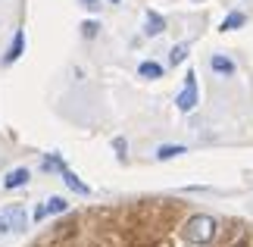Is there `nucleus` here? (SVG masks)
Returning a JSON list of instances; mask_svg holds the SVG:
<instances>
[{
    "instance_id": "1",
    "label": "nucleus",
    "mask_w": 253,
    "mask_h": 247,
    "mask_svg": "<svg viewBox=\"0 0 253 247\" xmlns=\"http://www.w3.org/2000/svg\"><path fill=\"white\" fill-rule=\"evenodd\" d=\"M212 238H216V219L207 216V213L191 216L188 225H184V241H191V244H210Z\"/></svg>"
},
{
    "instance_id": "2",
    "label": "nucleus",
    "mask_w": 253,
    "mask_h": 247,
    "mask_svg": "<svg viewBox=\"0 0 253 247\" xmlns=\"http://www.w3.org/2000/svg\"><path fill=\"white\" fill-rule=\"evenodd\" d=\"M197 100H200V97H197V75L188 69V75H184V91L175 97V103H178L181 113H191L194 106H197Z\"/></svg>"
},
{
    "instance_id": "3",
    "label": "nucleus",
    "mask_w": 253,
    "mask_h": 247,
    "mask_svg": "<svg viewBox=\"0 0 253 247\" xmlns=\"http://www.w3.org/2000/svg\"><path fill=\"white\" fill-rule=\"evenodd\" d=\"M0 216L6 219L9 232H16V235L28 229V213H25V206H22V203H9V206H3V210H0Z\"/></svg>"
},
{
    "instance_id": "4",
    "label": "nucleus",
    "mask_w": 253,
    "mask_h": 247,
    "mask_svg": "<svg viewBox=\"0 0 253 247\" xmlns=\"http://www.w3.org/2000/svg\"><path fill=\"white\" fill-rule=\"evenodd\" d=\"M69 210V203H66V197H50L44 206H38L35 210V219L41 222V219H47V216H56V213H66Z\"/></svg>"
},
{
    "instance_id": "5",
    "label": "nucleus",
    "mask_w": 253,
    "mask_h": 247,
    "mask_svg": "<svg viewBox=\"0 0 253 247\" xmlns=\"http://www.w3.org/2000/svg\"><path fill=\"white\" fill-rule=\"evenodd\" d=\"M210 69H212L216 75H222V78H231V75L238 72V66L231 63L225 53H212V56H210Z\"/></svg>"
},
{
    "instance_id": "6",
    "label": "nucleus",
    "mask_w": 253,
    "mask_h": 247,
    "mask_svg": "<svg viewBox=\"0 0 253 247\" xmlns=\"http://www.w3.org/2000/svg\"><path fill=\"white\" fill-rule=\"evenodd\" d=\"M166 32V19H163L160 13H153V9H147V16H144V35L147 38H157Z\"/></svg>"
},
{
    "instance_id": "7",
    "label": "nucleus",
    "mask_w": 253,
    "mask_h": 247,
    "mask_svg": "<svg viewBox=\"0 0 253 247\" xmlns=\"http://www.w3.org/2000/svg\"><path fill=\"white\" fill-rule=\"evenodd\" d=\"M247 22V16L244 13H241V9H231V13L225 16V19H222V25H219V32H238V28L241 25H244Z\"/></svg>"
},
{
    "instance_id": "8",
    "label": "nucleus",
    "mask_w": 253,
    "mask_h": 247,
    "mask_svg": "<svg viewBox=\"0 0 253 247\" xmlns=\"http://www.w3.org/2000/svg\"><path fill=\"white\" fill-rule=\"evenodd\" d=\"M60 175H63V182L69 185L75 194H82V197H87V194H91V188H87V185H84V182H82V179H79V175H75L72 169H63Z\"/></svg>"
},
{
    "instance_id": "9",
    "label": "nucleus",
    "mask_w": 253,
    "mask_h": 247,
    "mask_svg": "<svg viewBox=\"0 0 253 247\" xmlns=\"http://www.w3.org/2000/svg\"><path fill=\"white\" fill-rule=\"evenodd\" d=\"M22 50H25V32H16L13 44H9V50H6V56H3V63H16L19 56H22Z\"/></svg>"
},
{
    "instance_id": "10",
    "label": "nucleus",
    "mask_w": 253,
    "mask_h": 247,
    "mask_svg": "<svg viewBox=\"0 0 253 247\" xmlns=\"http://www.w3.org/2000/svg\"><path fill=\"white\" fill-rule=\"evenodd\" d=\"M28 179H32V175H28V169H25V166H19V169H13V172L3 179V188H9V191H13V188H22Z\"/></svg>"
},
{
    "instance_id": "11",
    "label": "nucleus",
    "mask_w": 253,
    "mask_h": 247,
    "mask_svg": "<svg viewBox=\"0 0 253 247\" xmlns=\"http://www.w3.org/2000/svg\"><path fill=\"white\" fill-rule=\"evenodd\" d=\"M188 153V147L184 144H160L157 147V160H175V156Z\"/></svg>"
},
{
    "instance_id": "12",
    "label": "nucleus",
    "mask_w": 253,
    "mask_h": 247,
    "mask_svg": "<svg viewBox=\"0 0 253 247\" xmlns=\"http://www.w3.org/2000/svg\"><path fill=\"white\" fill-rule=\"evenodd\" d=\"M138 75H141V78H163V66L153 63V60H144V63L138 66Z\"/></svg>"
},
{
    "instance_id": "13",
    "label": "nucleus",
    "mask_w": 253,
    "mask_h": 247,
    "mask_svg": "<svg viewBox=\"0 0 253 247\" xmlns=\"http://www.w3.org/2000/svg\"><path fill=\"white\" fill-rule=\"evenodd\" d=\"M184 60H188V44H175L172 53H169V63L172 66H181Z\"/></svg>"
},
{
    "instance_id": "14",
    "label": "nucleus",
    "mask_w": 253,
    "mask_h": 247,
    "mask_svg": "<svg viewBox=\"0 0 253 247\" xmlns=\"http://www.w3.org/2000/svg\"><path fill=\"white\" fill-rule=\"evenodd\" d=\"M44 169H47V172H50V169H53V172H63L66 163L60 160V156H47V160H44Z\"/></svg>"
},
{
    "instance_id": "15",
    "label": "nucleus",
    "mask_w": 253,
    "mask_h": 247,
    "mask_svg": "<svg viewBox=\"0 0 253 247\" xmlns=\"http://www.w3.org/2000/svg\"><path fill=\"white\" fill-rule=\"evenodd\" d=\"M97 32H100V25H97L94 19H91V22H82V35L84 38H97Z\"/></svg>"
},
{
    "instance_id": "16",
    "label": "nucleus",
    "mask_w": 253,
    "mask_h": 247,
    "mask_svg": "<svg viewBox=\"0 0 253 247\" xmlns=\"http://www.w3.org/2000/svg\"><path fill=\"white\" fill-rule=\"evenodd\" d=\"M113 147H116V153H119V160H125V150H128L125 138H116V141H113Z\"/></svg>"
},
{
    "instance_id": "17",
    "label": "nucleus",
    "mask_w": 253,
    "mask_h": 247,
    "mask_svg": "<svg viewBox=\"0 0 253 247\" xmlns=\"http://www.w3.org/2000/svg\"><path fill=\"white\" fill-rule=\"evenodd\" d=\"M82 6L91 9V13H97V9H100V0H82Z\"/></svg>"
},
{
    "instance_id": "18",
    "label": "nucleus",
    "mask_w": 253,
    "mask_h": 247,
    "mask_svg": "<svg viewBox=\"0 0 253 247\" xmlns=\"http://www.w3.org/2000/svg\"><path fill=\"white\" fill-rule=\"evenodd\" d=\"M6 235H13V232H9V225H6V219H3V216H0V241H3Z\"/></svg>"
},
{
    "instance_id": "19",
    "label": "nucleus",
    "mask_w": 253,
    "mask_h": 247,
    "mask_svg": "<svg viewBox=\"0 0 253 247\" xmlns=\"http://www.w3.org/2000/svg\"><path fill=\"white\" fill-rule=\"evenodd\" d=\"M110 3H122V0H110Z\"/></svg>"
}]
</instances>
